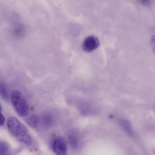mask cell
<instances>
[{"label": "cell", "instance_id": "30bf717a", "mask_svg": "<svg viewBox=\"0 0 155 155\" xmlns=\"http://www.w3.org/2000/svg\"><path fill=\"white\" fill-rule=\"evenodd\" d=\"M150 45L151 47L155 54V35H153L151 36L150 39Z\"/></svg>", "mask_w": 155, "mask_h": 155}, {"label": "cell", "instance_id": "52a82bcc", "mask_svg": "<svg viewBox=\"0 0 155 155\" xmlns=\"http://www.w3.org/2000/svg\"><path fill=\"white\" fill-rule=\"evenodd\" d=\"M0 91L2 97L5 99L8 98L7 91L5 86L3 84H0Z\"/></svg>", "mask_w": 155, "mask_h": 155}, {"label": "cell", "instance_id": "8992f818", "mask_svg": "<svg viewBox=\"0 0 155 155\" xmlns=\"http://www.w3.org/2000/svg\"><path fill=\"white\" fill-rule=\"evenodd\" d=\"M9 150V146L4 141L0 142V155H7Z\"/></svg>", "mask_w": 155, "mask_h": 155}, {"label": "cell", "instance_id": "3957f363", "mask_svg": "<svg viewBox=\"0 0 155 155\" xmlns=\"http://www.w3.org/2000/svg\"><path fill=\"white\" fill-rule=\"evenodd\" d=\"M51 147L57 155H66L67 146L64 140L61 137H56L53 140Z\"/></svg>", "mask_w": 155, "mask_h": 155}, {"label": "cell", "instance_id": "5b68a950", "mask_svg": "<svg viewBox=\"0 0 155 155\" xmlns=\"http://www.w3.org/2000/svg\"><path fill=\"white\" fill-rule=\"evenodd\" d=\"M28 124L31 127L35 128L38 126L39 123V119L36 115H32L27 120Z\"/></svg>", "mask_w": 155, "mask_h": 155}, {"label": "cell", "instance_id": "6da1fadb", "mask_svg": "<svg viewBox=\"0 0 155 155\" xmlns=\"http://www.w3.org/2000/svg\"><path fill=\"white\" fill-rule=\"evenodd\" d=\"M7 126L11 134L18 141L27 145L31 144V137L27 128L16 117H9L7 120Z\"/></svg>", "mask_w": 155, "mask_h": 155}, {"label": "cell", "instance_id": "7a4b0ae2", "mask_svg": "<svg viewBox=\"0 0 155 155\" xmlns=\"http://www.w3.org/2000/svg\"><path fill=\"white\" fill-rule=\"evenodd\" d=\"M11 99L15 110L19 115L25 117L28 114V105L20 91L16 90L13 91L11 94Z\"/></svg>", "mask_w": 155, "mask_h": 155}, {"label": "cell", "instance_id": "277c9868", "mask_svg": "<svg viewBox=\"0 0 155 155\" xmlns=\"http://www.w3.org/2000/svg\"><path fill=\"white\" fill-rule=\"evenodd\" d=\"M99 45V42L97 38L94 36H91L84 40L82 47L84 51L90 52L96 49Z\"/></svg>", "mask_w": 155, "mask_h": 155}, {"label": "cell", "instance_id": "8fae6325", "mask_svg": "<svg viewBox=\"0 0 155 155\" xmlns=\"http://www.w3.org/2000/svg\"><path fill=\"white\" fill-rule=\"evenodd\" d=\"M5 119L3 114L0 112V125H3L5 122Z\"/></svg>", "mask_w": 155, "mask_h": 155}, {"label": "cell", "instance_id": "ba28073f", "mask_svg": "<svg viewBox=\"0 0 155 155\" xmlns=\"http://www.w3.org/2000/svg\"><path fill=\"white\" fill-rule=\"evenodd\" d=\"M121 124L123 128L130 135H132V133L129 123L127 121H123L121 122Z\"/></svg>", "mask_w": 155, "mask_h": 155}, {"label": "cell", "instance_id": "9c48e42d", "mask_svg": "<svg viewBox=\"0 0 155 155\" xmlns=\"http://www.w3.org/2000/svg\"><path fill=\"white\" fill-rule=\"evenodd\" d=\"M69 141L71 145L73 147H75L77 146L78 140L77 138L74 135L70 136L69 137Z\"/></svg>", "mask_w": 155, "mask_h": 155}]
</instances>
